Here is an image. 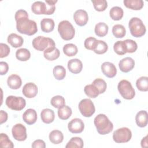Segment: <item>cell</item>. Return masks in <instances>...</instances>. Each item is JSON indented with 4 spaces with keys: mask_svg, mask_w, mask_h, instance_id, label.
I'll list each match as a JSON object with an SVG mask.
<instances>
[{
    "mask_svg": "<svg viewBox=\"0 0 148 148\" xmlns=\"http://www.w3.org/2000/svg\"><path fill=\"white\" fill-rule=\"evenodd\" d=\"M6 106L13 110L20 111L23 109L26 105V101L21 97H16L13 95L8 96L5 101Z\"/></svg>",
    "mask_w": 148,
    "mask_h": 148,
    "instance_id": "obj_7",
    "label": "cell"
},
{
    "mask_svg": "<svg viewBox=\"0 0 148 148\" xmlns=\"http://www.w3.org/2000/svg\"><path fill=\"white\" fill-rule=\"evenodd\" d=\"M46 2V10H45V14L50 15L53 14L56 10V3L57 2V1H53V0H45Z\"/></svg>",
    "mask_w": 148,
    "mask_h": 148,
    "instance_id": "obj_44",
    "label": "cell"
},
{
    "mask_svg": "<svg viewBox=\"0 0 148 148\" xmlns=\"http://www.w3.org/2000/svg\"><path fill=\"white\" fill-rule=\"evenodd\" d=\"M1 46V54L0 58H2L7 57L10 53V48L5 43H1L0 44Z\"/></svg>",
    "mask_w": 148,
    "mask_h": 148,
    "instance_id": "obj_46",
    "label": "cell"
},
{
    "mask_svg": "<svg viewBox=\"0 0 148 148\" xmlns=\"http://www.w3.org/2000/svg\"><path fill=\"white\" fill-rule=\"evenodd\" d=\"M147 136L143 138L141 140V146L142 147H147Z\"/></svg>",
    "mask_w": 148,
    "mask_h": 148,
    "instance_id": "obj_50",
    "label": "cell"
},
{
    "mask_svg": "<svg viewBox=\"0 0 148 148\" xmlns=\"http://www.w3.org/2000/svg\"><path fill=\"white\" fill-rule=\"evenodd\" d=\"M54 21L50 18H43L40 21L41 29L44 32H50L54 28Z\"/></svg>",
    "mask_w": 148,
    "mask_h": 148,
    "instance_id": "obj_23",
    "label": "cell"
},
{
    "mask_svg": "<svg viewBox=\"0 0 148 148\" xmlns=\"http://www.w3.org/2000/svg\"><path fill=\"white\" fill-rule=\"evenodd\" d=\"M102 73L108 77L112 78L117 73V69L115 65L110 62H105L101 65Z\"/></svg>",
    "mask_w": 148,
    "mask_h": 148,
    "instance_id": "obj_15",
    "label": "cell"
},
{
    "mask_svg": "<svg viewBox=\"0 0 148 148\" xmlns=\"http://www.w3.org/2000/svg\"><path fill=\"white\" fill-rule=\"evenodd\" d=\"M135 121L139 127H145L147 124V113L146 110H140L135 116Z\"/></svg>",
    "mask_w": 148,
    "mask_h": 148,
    "instance_id": "obj_22",
    "label": "cell"
},
{
    "mask_svg": "<svg viewBox=\"0 0 148 148\" xmlns=\"http://www.w3.org/2000/svg\"><path fill=\"white\" fill-rule=\"evenodd\" d=\"M0 73L1 75H5L9 69V65L8 64L4 61H1L0 62Z\"/></svg>",
    "mask_w": 148,
    "mask_h": 148,
    "instance_id": "obj_48",
    "label": "cell"
},
{
    "mask_svg": "<svg viewBox=\"0 0 148 148\" xmlns=\"http://www.w3.org/2000/svg\"><path fill=\"white\" fill-rule=\"evenodd\" d=\"M32 44L34 48L38 51H45L50 47L56 46L55 42L52 39L42 36H38L34 38Z\"/></svg>",
    "mask_w": 148,
    "mask_h": 148,
    "instance_id": "obj_6",
    "label": "cell"
},
{
    "mask_svg": "<svg viewBox=\"0 0 148 148\" xmlns=\"http://www.w3.org/2000/svg\"><path fill=\"white\" fill-rule=\"evenodd\" d=\"M58 31L61 38L65 40L72 39L75 34L73 26L68 20H63L60 22L58 25Z\"/></svg>",
    "mask_w": 148,
    "mask_h": 148,
    "instance_id": "obj_4",
    "label": "cell"
},
{
    "mask_svg": "<svg viewBox=\"0 0 148 148\" xmlns=\"http://www.w3.org/2000/svg\"><path fill=\"white\" fill-rule=\"evenodd\" d=\"M68 68L71 73L77 74L82 71L83 64L82 61L77 58L71 59L68 62Z\"/></svg>",
    "mask_w": 148,
    "mask_h": 148,
    "instance_id": "obj_16",
    "label": "cell"
},
{
    "mask_svg": "<svg viewBox=\"0 0 148 148\" xmlns=\"http://www.w3.org/2000/svg\"><path fill=\"white\" fill-rule=\"evenodd\" d=\"M117 88L122 97L125 99H132L135 95L131 83L127 80H121L118 84Z\"/></svg>",
    "mask_w": 148,
    "mask_h": 148,
    "instance_id": "obj_5",
    "label": "cell"
},
{
    "mask_svg": "<svg viewBox=\"0 0 148 148\" xmlns=\"http://www.w3.org/2000/svg\"><path fill=\"white\" fill-rule=\"evenodd\" d=\"M94 9L98 12L104 11L108 8V2L105 0L92 1Z\"/></svg>",
    "mask_w": 148,
    "mask_h": 148,
    "instance_id": "obj_42",
    "label": "cell"
},
{
    "mask_svg": "<svg viewBox=\"0 0 148 148\" xmlns=\"http://www.w3.org/2000/svg\"><path fill=\"white\" fill-rule=\"evenodd\" d=\"M50 141L54 144L57 145L61 143L64 139V135L61 131L59 130H53L49 134Z\"/></svg>",
    "mask_w": 148,
    "mask_h": 148,
    "instance_id": "obj_24",
    "label": "cell"
},
{
    "mask_svg": "<svg viewBox=\"0 0 148 148\" xmlns=\"http://www.w3.org/2000/svg\"><path fill=\"white\" fill-rule=\"evenodd\" d=\"M8 42L14 48H17L21 47L24 42L23 38L15 34V33H12L10 34L8 36L7 39Z\"/></svg>",
    "mask_w": 148,
    "mask_h": 148,
    "instance_id": "obj_20",
    "label": "cell"
},
{
    "mask_svg": "<svg viewBox=\"0 0 148 148\" xmlns=\"http://www.w3.org/2000/svg\"><path fill=\"white\" fill-rule=\"evenodd\" d=\"M69 131L73 134H79L83 132L84 128L83 121L79 118H75L69 121L68 124Z\"/></svg>",
    "mask_w": 148,
    "mask_h": 148,
    "instance_id": "obj_11",
    "label": "cell"
},
{
    "mask_svg": "<svg viewBox=\"0 0 148 148\" xmlns=\"http://www.w3.org/2000/svg\"><path fill=\"white\" fill-rule=\"evenodd\" d=\"M114 52L118 55H124L127 53L125 44L124 40H119L114 43L113 46Z\"/></svg>",
    "mask_w": 148,
    "mask_h": 148,
    "instance_id": "obj_38",
    "label": "cell"
},
{
    "mask_svg": "<svg viewBox=\"0 0 148 148\" xmlns=\"http://www.w3.org/2000/svg\"><path fill=\"white\" fill-rule=\"evenodd\" d=\"M31 10L35 14H45L46 3L42 1H36L32 5Z\"/></svg>",
    "mask_w": 148,
    "mask_h": 148,
    "instance_id": "obj_27",
    "label": "cell"
},
{
    "mask_svg": "<svg viewBox=\"0 0 148 148\" xmlns=\"http://www.w3.org/2000/svg\"><path fill=\"white\" fill-rule=\"evenodd\" d=\"M73 19L77 25L79 26H84L87 23L88 20V14L84 10H77L73 14Z\"/></svg>",
    "mask_w": 148,
    "mask_h": 148,
    "instance_id": "obj_12",
    "label": "cell"
},
{
    "mask_svg": "<svg viewBox=\"0 0 148 148\" xmlns=\"http://www.w3.org/2000/svg\"><path fill=\"white\" fill-rule=\"evenodd\" d=\"M71 108L66 105H64L58 110V117L61 120H67L68 119L72 114Z\"/></svg>",
    "mask_w": 148,
    "mask_h": 148,
    "instance_id": "obj_28",
    "label": "cell"
},
{
    "mask_svg": "<svg viewBox=\"0 0 148 148\" xmlns=\"http://www.w3.org/2000/svg\"><path fill=\"white\" fill-rule=\"evenodd\" d=\"M128 27L131 35L136 38L145 34L146 29L143 21L138 17H132L129 21Z\"/></svg>",
    "mask_w": 148,
    "mask_h": 148,
    "instance_id": "obj_3",
    "label": "cell"
},
{
    "mask_svg": "<svg viewBox=\"0 0 148 148\" xmlns=\"http://www.w3.org/2000/svg\"><path fill=\"white\" fill-rule=\"evenodd\" d=\"M0 146L1 147L13 148L14 145L6 134L1 133L0 135Z\"/></svg>",
    "mask_w": 148,
    "mask_h": 148,
    "instance_id": "obj_40",
    "label": "cell"
},
{
    "mask_svg": "<svg viewBox=\"0 0 148 148\" xmlns=\"http://www.w3.org/2000/svg\"><path fill=\"white\" fill-rule=\"evenodd\" d=\"M136 86L139 91H147L148 90V77L142 76L137 79Z\"/></svg>",
    "mask_w": 148,
    "mask_h": 148,
    "instance_id": "obj_37",
    "label": "cell"
},
{
    "mask_svg": "<svg viewBox=\"0 0 148 148\" xmlns=\"http://www.w3.org/2000/svg\"><path fill=\"white\" fill-rule=\"evenodd\" d=\"M40 117L43 123L46 124H50L54 120V112L50 109H44L40 113Z\"/></svg>",
    "mask_w": 148,
    "mask_h": 148,
    "instance_id": "obj_21",
    "label": "cell"
},
{
    "mask_svg": "<svg viewBox=\"0 0 148 148\" xmlns=\"http://www.w3.org/2000/svg\"><path fill=\"white\" fill-rule=\"evenodd\" d=\"M92 84L98 90L99 94H102L106 91L107 85L105 81L102 79L97 78L95 79L92 83Z\"/></svg>",
    "mask_w": 148,
    "mask_h": 148,
    "instance_id": "obj_41",
    "label": "cell"
},
{
    "mask_svg": "<svg viewBox=\"0 0 148 148\" xmlns=\"http://www.w3.org/2000/svg\"><path fill=\"white\" fill-rule=\"evenodd\" d=\"M51 105L55 108H60L65 105V101L63 97L61 95H56L51 99Z\"/></svg>",
    "mask_w": 148,
    "mask_h": 148,
    "instance_id": "obj_39",
    "label": "cell"
},
{
    "mask_svg": "<svg viewBox=\"0 0 148 148\" xmlns=\"http://www.w3.org/2000/svg\"><path fill=\"white\" fill-rule=\"evenodd\" d=\"M135 66V61L131 57H125L121 60L119 63V67L123 72L127 73L131 71Z\"/></svg>",
    "mask_w": 148,
    "mask_h": 148,
    "instance_id": "obj_14",
    "label": "cell"
},
{
    "mask_svg": "<svg viewBox=\"0 0 148 148\" xmlns=\"http://www.w3.org/2000/svg\"><path fill=\"white\" fill-rule=\"evenodd\" d=\"M0 119H1V124H2V123L6 122L8 120V113L2 110H1Z\"/></svg>",
    "mask_w": 148,
    "mask_h": 148,
    "instance_id": "obj_49",
    "label": "cell"
},
{
    "mask_svg": "<svg viewBox=\"0 0 148 148\" xmlns=\"http://www.w3.org/2000/svg\"><path fill=\"white\" fill-rule=\"evenodd\" d=\"M123 3L127 8L135 10L141 9L144 5L142 0H124Z\"/></svg>",
    "mask_w": 148,
    "mask_h": 148,
    "instance_id": "obj_25",
    "label": "cell"
},
{
    "mask_svg": "<svg viewBox=\"0 0 148 148\" xmlns=\"http://www.w3.org/2000/svg\"><path fill=\"white\" fill-rule=\"evenodd\" d=\"M83 141L80 137H72L65 146L66 148H82Z\"/></svg>",
    "mask_w": 148,
    "mask_h": 148,
    "instance_id": "obj_33",
    "label": "cell"
},
{
    "mask_svg": "<svg viewBox=\"0 0 148 148\" xmlns=\"http://www.w3.org/2000/svg\"><path fill=\"white\" fill-rule=\"evenodd\" d=\"M132 137L131 130L127 127H122L114 131L113 134V140L117 143H126L130 141Z\"/></svg>",
    "mask_w": 148,
    "mask_h": 148,
    "instance_id": "obj_8",
    "label": "cell"
},
{
    "mask_svg": "<svg viewBox=\"0 0 148 148\" xmlns=\"http://www.w3.org/2000/svg\"><path fill=\"white\" fill-rule=\"evenodd\" d=\"M97 39L94 37H88L84 40V46L86 49L90 50H93L95 43L97 42Z\"/></svg>",
    "mask_w": 148,
    "mask_h": 148,
    "instance_id": "obj_45",
    "label": "cell"
},
{
    "mask_svg": "<svg viewBox=\"0 0 148 148\" xmlns=\"http://www.w3.org/2000/svg\"><path fill=\"white\" fill-rule=\"evenodd\" d=\"M16 57L17 60L20 61H26L28 60L31 57L29 51L25 48L18 49L16 52Z\"/></svg>",
    "mask_w": 148,
    "mask_h": 148,
    "instance_id": "obj_30",
    "label": "cell"
},
{
    "mask_svg": "<svg viewBox=\"0 0 148 148\" xmlns=\"http://www.w3.org/2000/svg\"><path fill=\"white\" fill-rule=\"evenodd\" d=\"M53 73L54 77L58 80H62L66 75V70L62 65H57L54 67Z\"/></svg>",
    "mask_w": 148,
    "mask_h": 148,
    "instance_id": "obj_35",
    "label": "cell"
},
{
    "mask_svg": "<svg viewBox=\"0 0 148 148\" xmlns=\"http://www.w3.org/2000/svg\"><path fill=\"white\" fill-rule=\"evenodd\" d=\"M12 133L14 139L18 141H24L27 137L26 128L20 123L16 124L13 127Z\"/></svg>",
    "mask_w": 148,
    "mask_h": 148,
    "instance_id": "obj_10",
    "label": "cell"
},
{
    "mask_svg": "<svg viewBox=\"0 0 148 148\" xmlns=\"http://www.w3.org/2000/svg\"><path fill=\"white\" fill-rule=\"evenodd\" d=\"M23 119L28 125L34 124L37 120L36 112L33 109H28L23 113Z\"/></svg>",
    "mask_w": 148,
    "mask_h": 148,
    "instance_id": "obj_17",
    "label": "cell"
},
{
    "mask_svg": "<svg viewBox=\"0 0 148 148\" xmlns=\"http://www.w3.org/2000/svg\"><path fill=\"white\" fill-rule=\"evenodd\" d=\"M124 41L125 44L127 53H132L135 52L137 50L138 45L135 41L132 39H126Z\"/></svg>",
    "mask_w": 148,
    "mask_h": 148,
    "instance_id": "obj_43",
    "label": "cell"
},
{
    "mask_svg": "<svg viewBox=\"0 0 148 148\" xmlns=\"http://www.w3.org/2000/svg\"><path fill=\"white\" fill-rule=\"evenodd\" d=\"M94 125L97 132L101 135H106L110 133L113 128V123L104 114H99L94 120Z\"/></svg>",
    "mask_w": 148,
    "mask_h": 148,
    "instance_id": "obj_2",
    "label": "cell"
},
{
    "mask_svg": "<svg viewBox=\"0 0 148 148\" xmlns=\"http://www.w3.org/2000/svg\"><path fill=\"white\" fill-rule=\"evenodd\" d=\"M112 33L117 38H123L126 34L125 27L121 24H116L112 28Z\"/></svg>",
    "mask_w": 148,
    "mask_h": 148,
    "instance_id": "obj_36",
    "label": "cell"
},
{
    "mask_svg": "<svg viewBox=\"0 0 148 148\" xmlns=\"http://www.w3.org/2000/svg\"><path fill=\"white\" fill-rule=\"evenodd\" d=\"M78 51L77 46L72 43H68L63 47L64 53L68 57H72L75 56Z\"/></svg>",
    "mask_w": 148,
    "mask_h": 148,
    "instance_id": "obj_32",
    "label": "cell"
},
{
    "mask_svg": "<svg viewBox=\"0 0 148 148\" xmlns=\"http://www.w3.org/2000/svg\"><path fill=\"white\" fill-rule=\"evenodd\" d=\"M23 95L28 98H32L35 97L38 94V87L34 83L29 82L26 83L22 89Z\"/></svg>",
    "mask_w": 148,
    "mask_h": 148,
    "instance_id": "obj_13",
    "label": "cell"
},
{
    "mask_svg": "<svg viewBox=\"0 0 148 148\" xmlns=\"http://www.w3.org/2000/svg\"><path fill=\"white\" fill-rule=\"evenodd\" d=\"M124 12L121 8L114 6L111 8L109 12V15L113 20H120L123 17Z\"/></svg>",
    "mask_w": 148,
    "mask_h": 148,
    "instance_id": "obj_29",
    "label": "cell"
},
{
    "mask_svg": "<svg viewBox=\"0 0 148 148\" xmlns=\"http://www.w3.org/2000/svg\"><path fill=\"white\" fill-rule=\"evenodd\" d=\"M14 18L16 21V28L18 32L29 36L37 32L36 22L29 19L28 13L25 10L23 9L17 10L15 13Z\"/></svg>",
    "mask_w": 148,
    "mask_h": 148,
    "instance_id": "obj_1",
    "label": "cell"
},
{
    "mask_svg": "<svg viewBox=\"0 0 148 148\" xmlns=\"http://www.w3.org/2000/svg\"><path fill=\"white\" fill-rule=\"evenodd\" d=\"M84 91L87 96L90 98H95L99 94L98 90L93 84H88L84 87Z\"/></svg>",
    "mask_w": 148,
    "mask_h": 148,
    "instance_id": "obj_34",
    "label": "cell"
},
{
    "mask_svg": "<svg viewBox=\"0 0 148 148\" xmlns=\"http://www.w3.org/2000/svg\"><path fill=\"white\" fill-rule=\"evenodd\" d=\"M7 84L9 88L11 89L17 90L21 87L22 84V80L18 75L12 74L8 77L7 80Z\"/></svg>",
    "mask_w": 148,
    "mask_h": 148,
    "instance_id": "obj_18",
    "label": "cell"
},
{
    "mask_svg": "<svg viewBox=\"0 0 148 148\" xmlns=\"http://www.w3.org/2000/svg\"><path fill=\"white\" fill-rule=\"evenodd\" d=\"M108 49V46L105 42L101 40H97L93 51L96 54H102L107 51Z\"/></svg>",
    "mask_w": 148,
    "mask_h": 148,
    "instance_id": "obj_31",
    "label": "cell"
},
{
    "mask_svg": "<svg viewBox=\"0 0 148 148\" xmlns=\"http://www.w3.org/2000/svg\"><path fill=\"white\" fill-rule=\"evenodd\" d=\"M108 25L103 22H100L97 23L94 28L95 34L99 37H103L108 32Z\"/></svg>",
    "mask_w": 148,
    "mask_h": 148,
    "instance_id": "obj_26",
    "label": "cell"
},
{
    "mask_svg": "<svg viewBox=\"0 0 148 148\" xmlns=\"http://www.w3.org/2000/svg\"><path fill=\"white\" fill-rule=\"evenodd\" d=\"M60 55L59 50L55 46L50 47L46 49L43 52L45 58L49 61H53L57 59Z\"/></svg>",
    "mask_w": 148,
    "mask_h": 148,
    "instance_id": "obj_19",
    "label": "cell"
},
{
    "mask_svg": "<svg viewBox=\"0 0 148 148\" xmlns=\"http://www.w3.org/2000/svg\"><path fill=\"white\" fill-rule=\"evenodd\" d=\"M79 109L81 114L86 117H90L95 113V109L93 102L90 99H83L79 103Z\"/></svg>",
    "mask_w": 148,
    "mask_h": 148,
    "instance_id": "obj_9",
    "label": "cell"
},
{
    "mask_svg": "<svg viewBox=\"0 0 148 148\" xmlns=\"http://www.w3.org/2000/svg\"><path fill=\"white\" fill-rule=\"evenodd\" d=\"M32 147L33 148H45L46 147L45 142L41 139H37L34 141V142L32 144Z\"/></svg>",
    "mask_w": 148,
    "mask_h": 148,
    "instance_id": "obj_47",
    "label": "cell"
}]
</instances>
